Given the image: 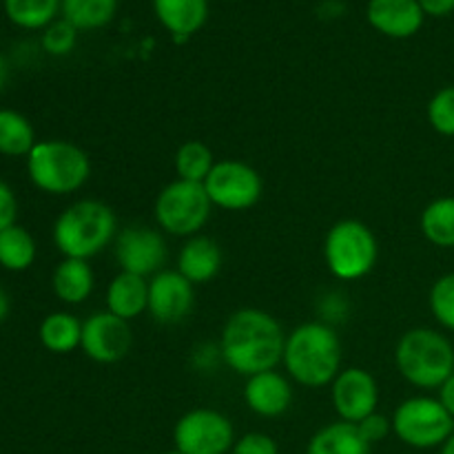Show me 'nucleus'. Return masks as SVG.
Instances as JSON below:
<instances>
[{
    "mask_svg": "<svg viewBox=\"0 0 454 454\" xmlns=\"http://www.w3.org/2000/svg\"><path fill=\"white\" fill-rule=\"evenodd\" d=\"M286 335L282 324L262 309H239L224 322L220 357L242 377L275 371L284 359Z\"/></svg>",
    "mask_w": 454,
    "mask_h": 454,
    "instance_id": "1",
    "label": "nucleus"
},
{
    "mask_svg": "<svg viewBox=\"0 0 454 454\" xmlns=\"http://www.w3.org/2000/svg\"><path fill=\"white\" fill-rule=\"evenodd\" d=\"M284 368L304 388H324L341 371V341L335 328L324 322H306L286 335Z\"/></svg>",
    "mask_w": 454,
    "mask_h": 454,
    "instance_id": "2",
    "label": "nucleus"
},
{
    "mask_svg": "<svg viewBox=\"0 0 454 454\" xmlns=\"http://www.w3.org/2000/svg\"><path fill=\"white\" fill-rule=\"evenodd\" d=\"M118 217L100 200H78L58 215L53 244L65 257L91 260L118 238Z\"/></svg>",
    "mask_w": 454,
    "mask_h": 454,
    "instance_id": "3",
    "label": "nucleus"
},
{
    "mask_svg": "<svg viewBox=\"0 0 454 454\" xmlns=\"http://www.w3.org/2000/svg\"><path fill=\"white\" fill-rule=\"evenodd\" d=\"M397 371L415 388H442L454 372V346L433 328H412L403 333L395 348Z\"/></svg>",
    "mask_w": 454,
    "mask_h": 454,
    "instance_id": "4",
    "label": "nucleus"
},
{
    "mask_svg": "<svg viewBox=\"0 0 454 454\" xmlns=\"http://www.w3.org/2000/svg\"><path fill=\"white\" fill-rule=\"evenodd\" d=\"M27 173L35 189L49 195H69L82 189L91 176L87 151L67 140L35 142L27 155Z\"/></svg>",
    "mask_w": 454,
    "mask_h": 454,
    "instance_id": "5",
    "label": "nucleus"
},
{
    "mask_svg": "<svg viewBox=\"0 0 454 454\" xmlns=\"http://www.w3.org/2000/svg\"><path fill=\"white\" fill-rule=\"evenodd\" d=\"M380 244L371 226L359 220H340L324 239V260L337 279L355 282L375 269Z\"/></svg>",
    "mask_w": 454,
    "mask_h": 454,
    "instance_id": "6",
    "label": "nucleus"
},
{
    "mask_svg": "<svg viewBox=\"0 0 454 454\" xmlns=\"http://www.w3.org/2000/svg\"><path fill=\"white\" fill-rule=\"evenodd\" d=\"M211 200L204 184L173 180L155 198V222L160 229L176 238H193L211 217Z\"/></svg>",
    "mask_w": 454,
    "mask_h": 454,
    "instance_id": "7",
    "label": "nucleus"
},
{
    "mask_svg": "<svg viewBox=\"0 0 454 454\" xmlns=\"http://www.w3.org/2000/svg\"><path fill=\"white\" fill-rule=\"evenodd\" d=\"M393 433L406 446L417 450L442 448L454 433L450 412L434 397H411L393 412Z\"/></svg>",
    "mask_w": 454,
    "mask_h": 454,
    "instance_id": "8",
    "label": "nucleus"
},
{
    "mask_svg": "<svg viewBox=\"0 0 454 454\" xmlns=\"http://www.w3.org/2000/svg\"><path fill=\"white\" fill-rule=\"evenodd\" d=\"M173 443L182 454H231L235 430L229 417L213 408H193L177 419Z\"/></svg>",
    "mask_w": 454,
    "mask_h": 454,
    "instance_id": "9",
    "label": "nucleus"
},
{
    "mask_svg": "<svg viewBox=\"0 0 454 454\" xmlns=\"http://www.w3.org/2000/svg\"><path fill=\"white\" fill-rule=\"evenodd\" d=\"M208 200L213 207L224 211H248L260 202L264 193L262 176L242 160H222L204 180Z\"/></svg>",
    "mask_w": 454,
    "mask_h": 454,
    "instance_id": "10",
    "label": "nucleus"
},
{
    "mask_svg": "<svg viewBox=\"0 0 454 454\" xmlns=\"http://www.w3.org/2000/svg\"><path fill=\"white\" fill-rule=\"evenodd\" d=\"M115 262L124 273L140 275V278H153L155 273L164 270L167 264L168 247L162 233L151 226L131 224L124 226L114 242Z\"/></svg>",
    "mask_w": 454,
    "mask_h": 454,
    "instance_id": "11",
    "label": "nucleus"
},
{
    "mask_svg": "<svg viewBox=\"0 0 454 454\" xmlns=\"http://www.w3.org/2000/svg\"><path fill=\"white\" fill-rule=\"evenodd\" d=\"M133 333L129 322L109 310L89 315L82 322L80 348L96 364H118L131 353Z\"/></svg>",
    "mask_w": 454,
    "mask_h": 454,
    "instance_id": "12",
    "label": "nucleus"
},
{
    "mask_svg": "<svg viewBox=\"0 0 454 454\" xmlns=\"http://www.w3.org/2000/svg\"><path fill=\"white\" fill-rule=\"evenodd\" d=\"M331 399L341 421L359 424L368 415L377 412L380 386L371 372L350 366L340 371V375L331 384Z\"/></svg>",
    "mask_w": 454,
    "mask_h": 454,
    "instance_id": "13",
    "label": "nucleus"
},
{
    "mask_svg": "<svg viewBox=\"0 0 454 454\" xmlns=\"http://www.w3.org/2000/svg\"><path fill=\"white\" fill-rule=\"evenodd\" d=\"M195 286L177 270H160L149 279V310L158 324H180L193 313Z\"/></svg>",
    "mask_w": 454,
    "mask_h": 454,
    "instance_id": "14",
    "label": "nucleus"
},
{
    "mask_svg": "<svg viewBox=\"0 0 454 454\" xmlns=\"http://www.w3.org/2000/svg\"><path fill=\"white\" fill-rule=\"evenodd\" d=\"M244 402L248 411L264 419H275L288 412L293 403V386L282 372L266 371L247 377L244 386Z\"/></svg>",
    "mask_w": 454,
    "mask_h": 454,
    "instance_id": "15",
    "label": "nucleus"
},
{
    "mask_svg": "<svg viewBox=\"0 0 454 454\" xmlns=\"http://www.w3.org/2000/svg\"><path fill=\"white\" fill-rule=\"evenodd\" d=\"M368 22L388 38H411L424 25V9L417 0H371Z\"/></svg>",
    "mask_w": 454,
    "mask_h": 454,
    "instance_id": "16",
    "label": "nucleus"
},
{
    "mask_svg": "<svg viewBox=\"0 0 454 454\" xmlns=\"http://www.w3.org/2000/svg\"><path fill=\"white\" fill-rule=\"evenodd\" d=\"M222 248L220 244L207 235H193L182 244L177 253V273L184 275L193 286L211 282L217 278L222 269Z\"/></svg>",
    "mask_w": 454,
    "mask_h": 454,
    "instance_id": "17",
    "label": "nucleus"
},
{
    "mask_svg": "<svg viewBox=\"0 0 454 454\" xmlns=\"http://www.w3.org/2000/svg\"><path fill=\"white\" fill-rule=\"evenodd\" d=\"M149 306V282L140 275L120 270L106 288V310L124 322L140 317Z\"/></svg>",
    "mask_w": 454,
    "mask_h": 454,
    "instance_id": "18",
    "label": "nucleus"
},
{
    "mask_svg": "<svg viewBox=\"0 0 454 454\" xmlns=\"http://www.w3.org/2000/svg\"><path fill=\"white\" fill-rule=\"evenodd\" d=\"M153 9L173 40H186L208 18V0H153Z\"/></svg>",
    "mask_w": 454,
    "mask_h": 454,
    "instance_id": "19",
    "label": "nucleus"
},
{
    "mask_svg": "<svg viewBox=\"0 0 454 454\" xmlns=\"http://www.w3.org/2000/svg\"><path fill=\"white\" fill-rule=\"evenodd\" d=\"M96 286V275L87 260H74L65 257L56 266L51 278V288L60 301L69 306H78L87 300Z\"/></svg>",
    "mask_w": 454,
    "mask_h": 454,
    "instance_id": "20",
    "label": "nucleus"
},
{
    "mask_svg": "<svg viewBox=\"0 0 454 454\" xmlns=\"http://www.w3.org/2000/svg\"><path fill=\"white\" fill-rule=\"evenodd\" d=\"M306 454H371V443L362 437L357 424L340 419L310 437Z\"/></svg>",
    "mask_w": 454,
    "mask_h": 454,
    "instance_id": "21",
    "label": "nucleus"
},
{
    "mask_svg": "<svg viewBox=\"0 0 454 454\" xmlns=\"http://www.w3.org/2000/svg\"><path fill=\"white\" fill-rule=\"evenodd\" d=\"M38 335L49 353L67 355L71 350L80 348V341H82V322L75 315L58 310V313L47 315L43 319Z\"/></svg>",
    "mask_w": 454,
    "mask_h": 454,
    "instance_id": "22",
    "label": "nucleus"
},
{
    "mask_svg": "<svg viewBox=\"0 0 454 454\" xmlns=\"http://www.w3.org/2000/svg\"><path fill=\"white\" fill-rule=\"evenodd\" d=\"M421 233L439 248H454V195L433 200L421 213Z\"/></svg>",
    "mask_w": 454,
    "mask_h": 454,
    "instance_id": "23",
    "label": "nucleus"
},
{
    "mask_svg": "<svg viewBox=\"0 0 454 454\" xmlns=\"http://www.w3.org/2000/svg\"><path fill=\"white\" fill-rule=\"evenodd\" d=\"M34 146L35 131L29 118L13 109H0V153L7 158H27Z\"/></svg>",
    "mask_w": 454,
    "mask_h": 454,
    "instance_id": "24",
    "label": "nucleus"
},
{
    "mask_svg": "<svg viewBox=\"0 0 454 454\" xmlns=\"http://www.w3.org/2000/svg\"><path fill=\"white\" fill-rule=\"evenodd\" d=\"M118 0H62V18L78 31L102 29L114 20Z\"/></svg>",
    "mask_w": 454,
    "mask_h": 454,
    "instance_id": "25",
    "label": "nucleus"
},
{
    "mask_svg": "<svg viewBox=\"0 0 454 454\" xmlns=\"http://www.w3.org/2000/svg\"><path fill=\"white\" fill-rule=\"evenodd\" d=\"M35 260V239L22 226L13 224L0 233V266L13 273L27 270Z\"/></svg>",
    "mask_w": 454,
    "mask_h": 454,
    "instance_id": "26",
    "label": "nucleus"
},
{
    "mask_svg": "<svg viewBox=\"0 0 454 454\" xmlns=\"http://www.w3.org/2000/svg\"><path fill=\"white\" fill-rule=\"evenodd\" d=\"M62 12V0H4V13L22 29H47Z\"/></svg>",
    "mask_w": 454,
    "mask_h": 454,
    "instance_id": "27",
    "label": "nucleus"
},
{
    "mask_svg": "<svg viewBox=\"0 0 454 454\" xmlns=\"http://www.w3.org/2000/svg\"><path fill=\"white\" fill-rule=\"evenodd\" d=\"M173 164H176L177 180L204 184L208 173L215 167V155H213L211 146L204 145L202 140H189L176 151Z\"/></svg>",
    "mask_w": 454,
    "mask_h": 454,
    "instance_id": "28",
    "label": "nucleus"
},
{
    "mask_svg": "<svg viewBox=\"0 0 454 454\" xmlns=\"http://www.w3.org/2000/svg\"><path fill=\"white\" fill-rule=\"evenodd\" d=\"M433 317L448 331H454V273L442 275L430 288Z\"/></svg>",
    "mask_w": 454,
    "mask_h": 454,
    "instance_id": "29",
    "label": "nucleus"
},
{
    "mask_svg": "<svg viewBox=\"0 0 454 454\" xmlns=\"http://www.w3.org/2000/svg\"><path fill=\"white\" fill-rule=\"evenodd\" d=\"M428 122L442 136L454 137V87H443L430 98Z\"/></svg>",
    "mask_w": 454,
    "mask_h": 454,
    "instance_id": "30",
    "label": "nucleus"
},
{
    "mask_svg": "<svg viewBox=\"0 0 454 454\" xmlns=\"http://www.w3.org/2000/svg\"><path fill=\"white\" fill-rule=\"evenodd\" d=\"M75 40H78V29L71 22L53 20L43 34V49L49 56H67L74 51Z\"/></svg>",
    "mask_w": 454,
    "mask_h": 454,
    "instance_id": "31",
    "label": "nucleus"
},
{
    "mask_svg": "<svg viewBox=\"0 0 454 454\" xmlns=\"http://www.w3.org/2000/svg\"><path fill=\"white\" fill-rule=\"evenodd\" d=\"M231 454H279V446L273 437L264 433H248L235 439Z\"/></svg>",
    "mask_w": 454,
    "mask_h": 454,
    "instance_id": "32",
    "label": "nucleus"
},
{
    "mask_svg": "<svg viewBox=\"0 0 454 454\" xmlns=\"http://www.w3.org/2000/svg\"><path fill=\"white\" fill-rule=\"evenodd\" d=\"M357 428L359 433H362V437L372 446V443L384 442V439L393 433V419H388V417L381 415V412H372L366 419L359 421Z\"/></svg>",
    "mask_w": 454,
    "mask_h": 454,
    "instance_id": "33",
    "label": "nucleus"
},
{
    "mask_svg": "<svg viewBox=\"0 0 454 454\" xmlns=\"http://www.w3.org/2000/svg\"><path fill=\"white\" fill-rule=\"evenodd\" d=\"M18 215V200L13 195L12 186L0 180V233L9 226L16 224Z\"/></svg>",
    "mask_w": 454,
    "mask_h": 454,
    "instance_id": "34",
    "label": "nucleus"
},
{
    "mask_svg": "<svg viewBox=\"0 0 454 454\" xmlns=\"http://www.w3.org/2000/svg\"><path fill=\"white\" fill-rule=\"evenodd\" d=\"M428 16H448L454 12V0H417Z\"/></svg>",
    "mask_w": 454,
    "mask_h": 454,
    "instance_id": "35",
    "label": "nucleus"
},
{
    "mask_svg": "<svg viewBox=\"0 0 454 454\" xmlns=\"http://www.w3.org/2000/svg\"><path fill=\"white\" fill-rule=\"evenodd\" d=\"M437 399H439V402H442V406L446 408L448 412H450L452 419H454V372L442 384Z\"/></svg>",
    "mask_w": 454,
    "mask_h": 454,
    "instance_id": "36",
    "label": "nucleus"
},
{
    "mask_svg": "<svg viewBox=\"0 0 454 454\" xmlns=\"http://www.w3.org/2000/svg\"><path fill=\"white\" fill-rule=\"evenodd\" d=\"M9 310H12V300H9L4 288H0V324L9 317Z\"/></svg>",
    "mask_w": 454,
    "mask_h": 454,
    "instance_id": "37",
    "label": "nucleus"
},
{
    "mask_svg": "<svg viewBox=\"0 0 454 454\" xmlns=\"http://www.w3.org/2000/svg\"><path fill=\"white\" fill-rule=\"evenodd\" d=\"M7 80H9V67H7V60H4V56L0 53V91L4 89Z\"/></svg>",
    "mask_w": 454,
    "mask_h": 454,
    "instance_id": "38",
    "label": "nucleus"
},
{
    "mask_svg": "<svg viewBox=\"0 0 454 454\" xmlns=\"http://www.w3.org/2000/svg\"><path fill=\"white\" fill-rule=\"evenodd\" d=\"M439 454H454V433L450 434V439H448L446 443L442 446V452Z\"/></svg>",
    "mask_w": 454,
    "mask_h": 454,
    "instance_id": "39",
    "label": "nucleus"
},
{
    "mask_svg": "<svg viewBox=\"0 0 454 454\" xmlns=\"http://www.w3.org/2000/svg\"><path fill=\"white\" fill-rule=\"evenodd\" d=\"M164 454H182L180 450H176V448H173V450H168V452H164Z\"/></svg>",
    "mask_w": 454,
    "mask_h": 454,
    "instance_id": "40",
    "label": "nucleus"
}]
</instances>
